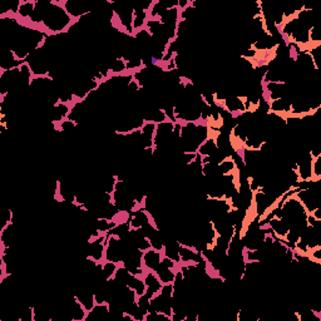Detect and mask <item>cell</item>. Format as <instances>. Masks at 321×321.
Masks as SVG:
<instances>
[{"label":"cell","mask_w":321,"mask_h":321,"mask_svg":"<svg viewBox=\"0 0 321 321\" xmlns=\"http://www.w3.org/2000/svg\"><path fill=\"white\" fill-rule=\"evenodd\" d=\"M162 260V251H157L154 249H149L143 252V259H142V264L144 265L146 269L148 270H154Z\"/></svg>","instance_id":"1"},{"label":"cell","mask_w":321,"mask_h":321,"mask_svg":"<svg viewBox=\"0 0 321 321\" xmlns=\"http://www.w3.org/2000/svg\"><path fill=\"white\" fill-rule=\"evenodd\" d=\"M175 269H171V267H167L166 265H163L162 262L158 265V266L154 269L153 271H156V275L158 276V279L161 280V283L163 284H172L173 280H175L176 273H173Z\"/></svg>","instance_id":"2"}]
</instances>
